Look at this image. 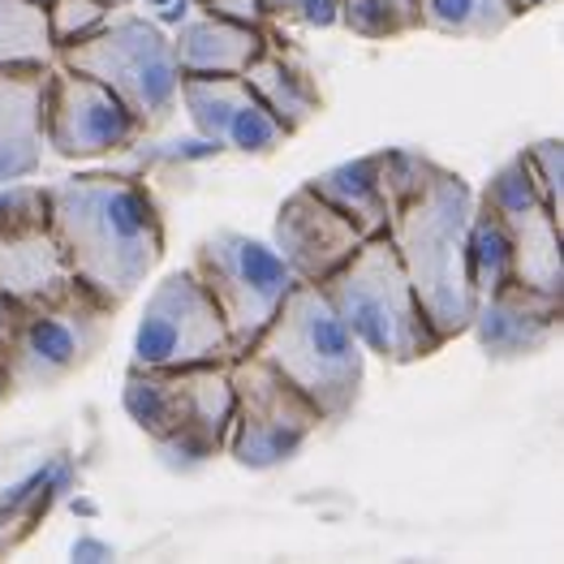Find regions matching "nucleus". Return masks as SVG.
Returning a JSON list of instances; mask_svg holds the SVG:
<instances>
[{
    "mask_svg": "<svg viewBox=\"0 0 564 564\" xmlns=\"http://www.w3.org/2000/svg\"><path fill=\"white\" fill-rule=\"evenodd\" d=\"M177 104L203 139L237 155H276L293 139L241 74H182Z\"/></svg>",
    "mask_w": 564,
    "mask_h": 564,
    "instance_id": "14",
    "label": "nucleus"
},
{
    "mask_svg": "<svg viewBox=\"0 0 564 564\" xmlns=\"http://www.w3.org/2000/svg\"><path fill=\"white\" fill-rule=\"evenodd\" d=\"M139 4H147L151 13V22L160 18V22H186L189 18V9H194V0H139Z\"/></svg>",
    "mask_w": 564,
    "mask_h": 564,
    "instance_id": "29",
    "label": "nucleus"
},
{
    "mask_svg": "<svg viewBox=\"0 0 564 564\" xmlns=\"http://www.w3.org/2000/svg\"><path fill=\"white\" fill-rule=\"evenodd\" d=\"M44 13H47L52 47L61 52V47H69V44H78V40H87V35H95L117 9L104 4V0H44Z\"/></svg>",
    "mask_w": 564,
    "mask_h": 564,
    "instance_id": "25",
    "label": "nucleus"
},
{
    "mask_svg": "<svg viewBox=\"0 0 564 564\" xmlns=\"http://www.w3.org/2000/svg\"><path fill=\"white\" fill-rule=\"evenodd\" d=\"M117 311L87 284H65L52 297L9 302L0 328V383L9 397L47 392L87 371L104 354Z\"/></svg>",
    "mask_w": 564,
    "mask_h": 564,
    "instance_id": "4",
    "label": "nucleus"
},
{
    "mask_svg": "<svg viewBox=\"0 0 564 564\" xmlns=\"http://www.w3.org/2000/svg\"><path fill=\"white\" fill-rule=\"evenodd\" d=\"M229 392H234V419L225 453L246 470H276L293 462L306 440L324 426L319 410L259 354L229 358Z\"/></svg>",
    "mask_w": 564,
    "mask_h": 564,
    "instance_id": "8",
    "label": "nucleus"
},
{
    "mask_svg": "<svg viewBox=\"0 0 564 564\" xmlns=\"http://www.w3.org/2000/svg\"><path fill=\"white\" fill-rule=\"evenodd\" d=\"M250 354H259L272 371H281L324 423H345L362 397V358L367 349L332 311L319 284L293 281L281 311L254 336Z\"/></svg>",
    "mask_w": 564,
    "mask_h": 564,
    "instance_id": "3",
    "label": "nucleus"
},
{
    "mask_svg": "<svg viewBox=\"0 0 564 564\" xmlns=\"http://www.w3.org/2000/svg\"><path fill=\"white\" fill-rule=\"evenodd\" d=\"M268 22H302V26H332L336 22V0H259Z\"/></svg>",
    "mask_w": 564,
    "mask_h": 564,
    "instance_id": "27",
    "label": "nucleus"
},
{
    "mask_svg": "<svg viewBox=\"0 0 564 564\" xmlns=\"http://www.w3.org/2000/svg\"><path fill=\"white\" fill-rule=\"evenodd\" d=\"M104 4H112V9H134L139 0H104Z\"/></svg>",
    "mask_w": 564,
    "mask_h": 564,
    "instance_id": "31",
    "label": "nucleus"
},
{
    "mask_svg": "<svg viewBox=\"0 0 564 564\" xmlns=\"http://www.w3.org/2000/svg\"><path fill=\"white\" fill-rule=\"evenodd\" d=\"M121 405L169 470H198L220 457L229 440V362L130 367Z\"/></svg>",
    "mask_w": 564,
    "mask_h": 564,
    "instance_id": "5",
    "label": "nucleus"
},
{
    "mask_svg": "<svg viewBox=\"0 0 564 564\" xmlns=\"http://www.w3.org/2000/svg\"><path fill=\"white\" fill-rule=\"evenodd\" d=\"M241 78H246L250 91L268 104V112L281 121L289 134L311 126L319 117V108H324V95H319V83H315L311 65L293 47H284L272 31H268V40L259 47V56L241 69Z\"/></svg>",
    "mask_w": 564,
    "mask_h": 564,
    "instance_id": "18",
    "label": "nucleus"
},
{
    "mask_svg": "<svg viewBox=\"0 0 564 564\" xmlns=\"http://www.w3.org/2000/svg\"><path fill=\"white\" fill-rule=\"evenodd\" d=\"M306 186L324 203H332L340 216H349L362 229V237H376L388 229V203H383V186H379V151L340 160L324 173H315Z\"/></svg>",
    "mask_w": 564,
    "mask_h": 564,
    "instance_id": "20",
    "label": "nucleus"
},
{
    "mask_svg": "<svg viewBox=\"0 0 564 564\" xmlns=\"http://www.w3.org/2000/svg\"><path fill=\"white\" fill-rule=\"evenodd\" d=\"M56 47L47 35L40 0H0V69L9 65H52Z\"/></svg>",
    "mask_w": 564,
    "mask_h": 564,
    "instance_id": "23",
    "label": "nucleus"
},
{
    "mask_svg": "<svg viewBox=\"0 0 564 564\" xmlns=\"http://www.w3.org/2000/svg\"><path fill=\"white\" fill-rule=\"evenodd\" d=\"M419 31L448 40H496L518 22L509 0H414Z\"/></svg>",
    "mask_w": 564,
    "mask_h": 564,
    "instance_id": "22",
    "label": "nucleus"
},
{
    "mask_svg": "<svg viewBox=\"0 0 564 564\" xmlns=\"http://www.w3.org/2000/svg\"><path fill=\"white\" fill-rule=\"evenodd\" d=\"M362 229L340 216L332 203H324L311 186H297L284 194L276 225H272V246L289 263V272L306 284H324L362 246Z\"/></svg>",
    "mask_w": 564,
    "mask_h": 564,
    "instance_id": "15",
    "label": "nucleus"
},
{
    "mask_svg": "<svg viewBox=\"0 0 564 564\" xmlns=\"http://www.w3.org/2000/svg\"><path fill=\"white\" fill-rule=\"evenodd\" d=\"M474 198L478 194L462 173L431 160L423 182L388 212V229H383L440 345L466 336L474 319V289L466 276Z\"/></svg>",
    "mask_w": 564,
    "mask_h": 564,
    "instance_id": "2",
    "label": "nucleus"
},
{
    "mask_svg": "<svg viewBox=\"0 0 564 564\" xmlns=\"http://www.w3.org/2000/svg\"><path fill=\"white\" fill-rule=\"evenodd\" d=\"M74 272L52 229V203L40 182H9L0 186V293L9 302L52 297Z\"/></svg>",
    "mask_w": 564,
    "mask_h": 564,
    "instance_id": "12",
    "label": "nucleus"
},
{
    "mask_svg": "<svg viewBox=\"0 0 564 564\" xmlns=\"http://www.w3.org/2000/svg\"><path fill=\"white\" fill-rule=\"evenodd\" d=\"M561 319V293H543V289L509 281L474 306L470 332L491 362H521V358H534L547 345H556Z\"/></svg>",
    "mask_w": 564,
    "mask_h": 564,
    "instance_id": "16",
    "label": "nucleus"
},
{
    "mask_svg": "<svg viewBox=\"0 0 564 564\" xmlns=\"http://www.w3.org/2000/svg\"><path fill=\"white\" fill-rule=\"evenodd\" d=\"M189 272L212 293L237 354L254 345V336L268 328V319L281 311L284 293L297 281L272 241L234 229H216L203 237L194 246Z\"/></svg>",
    "mask_w": 564,
    "mask_h": 564,
    "instance_id": "9",
    "label": "nucleus"
},
{
    "mask_svg": "<svg viewBox=\"0 0 564 564\" xmlns=\"http://www.w3.org/2000/svg\"><path fill=\"white\" fill-rule=\"evenodd\" d=\"M4 311H9V297L0 293V328H4Z\"/></svg>",
    "mask_w": 564,
    "mask_h": 564,
    "instance_id": "32",
    "label": "nucleus"
},
{
    "mask_svg": "<svg viewBox=\"0 0 564 564\" xmlns=\"http://www.w3.org/2000/svg\"><path fill=\"white\" fill-rule=\"evenodd\" d=\"M56 65H69L95 83H104L134 112L142 134L160 130L177 112L182 65L173 56V40L164 35L160 22L142 13H112L95 35L61 47Z\"/></svg>",
    "mask_w": 564,
    "mask_h": 564,
    "instance_id": "7",
    "label": "nucleus"
},
{
    "mask_svg": "<svg viewBox=\"0 0 564 564\" xmlns=\"http://www.w3.org/2000/svg\"><path fill=\"white\" fill-rule=\"evenodd\" d=\"M194 9L203 13H216V18H229L241 26H268V13L259 0H194Z\"/></svg>",
    "mask_w": 564,
    "mask_h": 564,
    "instance_id": "28",
    "label": "nucleus"
},
{
    "mask_svg": "<svg viewBox=\"0 0 564 564\" xmlns=\"http://www.w3.org/2000/svg\"><path fill=\"white\" fill-rule=\"evenodd\" d=\"M4 405H9V392H4V383H0V410H4Z\"/></svg>",
    "mask_w": 564,
    "mask_h": 564,
    "instance_id": "33",
    "label": "nucleus"
},
{
    "mask_svg": "<svg viewBox=\"0 0 564 564\" xmlns=\"http://www.w3.org/2000/svg\"><path fill=\"white\" fill-rule=\"evenodd\" d=\"M319 289L332 302V311L345 319V328L358 336V345L383 358L388 367H410L444 349L426 324L419 293L388 234L367 237Z\"/></svg>",
    "mask_w": 564,
    "mask_h": 564,
    "instance_id": "6",
    "label": "nucleus"
},
{
    "mask_svg": "<svg viewBox=\"0 0 564 564\" xmlns=\"http://www.w3.org/2000/svg\"><path fill=\"white\" fill-rule=\"evenodd\" d=\"M234 354L237 349L212 293L189 268L169 272L147 293L130 367H203V362H229Z\"/></svg>",
    "mask_w": 564,
    "mask_h": 564,
    "instance_id": "10",
    "label": "nucleus"
},
{
    "mask_svg": "<svg viewBox=\"0 0 564 564\" xmlns=\"http://www.w3.org/2000/svg\"><path fill=\"white\" fill-rule=\"evenodd\" d=\"M336 22L362 40H397L419 31L414 0H336Z\"/></svg>",
    "mask_w": 564,
    "mask_h": 564,
    "instance_id": "24",
    "label": "nucleus"
},
{
    "mask_svg": "<svg viewBox=\"0 0 564 564\" xmlns=\"http://www.w3.org/2000/svg\"><path fill=\"white\" fill-rule=\"evenodd\" d=\"M169 40L182 74H241L259 56L268 26H241L216 13H194L177 22V35Z\"/></svg>",
    "mask_w": 564,
    "mask_h": 564,
    "instance_id": "19",
    "label": "nucleus"
},
{
    "mask_svg": "<svg viewBox=\"0 0 564 564\" xmlns=\"http://www.w3.org/2000/svg\"><path fill=\"white\" fill-rule=\"evenodd\" d=\"M513 9H518V18L521 13H530V9H539V4H547V0H509Z\"/></svg>",
    "mask_w": 564,
    "mask_h": 564,
    "instance_id": "30",
    "label": "nucleus"
},
{
    "mask_svg": "<svg viewBox=\"0 0 564 564\" xmlns=\"http://www.w3.org/2000/svg\"><path fill=\"white\" fill-rule=\"evenodd\" d=\"M44 83L47 65L0 69V186L44 169Z\"/></svg>",
    "mask_w": 564,
    "mask_h": 564,
    "instance_id": "17",
    "label": "nucleus"
},
{
    "mask_svg": "<svg viewBox=\"0 0 564 564\" xmlns=\"http://www.w3.org/2000/svg\"><path fill=\"white\" fill-rule=\"evenodd\" d=\"M478 198L500 216L505 234L513 241V281L564 297L561 216L539 198V189L530 186L521 151L491 173V182L482 186Z\"/></svg>",
    "mask_w": 564,
    "mask_h": 564,
    "instance_id": "13",
    "label": "nucleus"
},
{
    "mask_svg": "<svg viewBox=\"0 0 564 564\" xmlns=\"http://www.w3.org/2000/svg\"><path fill=\"white\" fill-rule=\"evenodd\" d=\"M142 139L134 112L69 65H47L44 83V147L61 160H95L108 151H126Z\"/></svg>",
    "mask_w": 564,
    "mask_h": 564,
    "instance_id": "11",
    "label": "nucleus"
},
{
    "mask_svg": "<svg viewBox=\"0 0 564 564\" xmlns=\"http://www.w3.org/2000/svg\"><path fill=\"white\" fill-rule=\"evenodd\" d=\"M466 276L474 289V306L513 281V241L482 198H474L470 234H466Z\"/></svg>",
    "mask_w": 564,
    "mask_h": 564,
    "instance_id": "21",
    "label": "nucleus"
},
{
    "mask_svg": "<svg viewBox=\"0 0 564 564\" xmlns=\"http://www.w3.org/2000/svg\"><path fill=\"white\" fill-rule=\"evenodd\" d=\"M40 4H44V0H40Z\"/></svg>",
    "mask_w": 564,
    "mask_h": 564,
    "instance_id": "34",
    "label": "nucleus"
},
{
    "mask_svg": "<svg viewBox=\"0 0 564 564\" xmlns=\"http://www.w3.org/2000/svg\"><path fill=\"white\" fill-rule=\"evenodd\" d=\"M525 177L539 189V198L564 220V142L561 139H539L521 151Z\"/></svg>",
    "mask_w": 564,
    "mask_h": 564,
    "instance_id": "26",
    "label": "nucleus"
},
{
    "mask_svg": "<svg viewBox=\"0 0 564 564\" xmlns=\"http://www.w3.org/2000/svg\"><path fill=\"white\" fill-rule=\"evenodd\" d=\"M47 203L74 281L121 311L164 259L155 194L126 173H78L52 182Z\"/></svg>",
    "mask_w": 564,
    "mask_h": 564,
    "instance_id": "1",
    "label": "nucleus"
}]
</instances>
